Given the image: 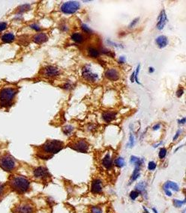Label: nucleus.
<instances>
[{"label": "nucleus", "instance_id": "e433bc0d", "mask_svg": "<svg viewBox=\"0 0 186 213\" xmlns=\"http://www.w3.org/2000/svg\"><path fill=\"white\" fill-rule=\"evenodd\" d=\"M92 213H102V210L99 207H92Z\"/></svg>", "mask_w": 186, "mask_h": 213}, {"label": "nucleus", "instance_id": "58836bf2", "mask_svg": "<svg viewBox=\"0 0 186 213\" xmlns=\"http://www.w3.org/2000/svg\"><path fill=\"white\" fill-rule=\"evenodd\" d=\"M138 20H139V18H136V19H135V20H133V21H132V23L130 24V26H129V28H133V27H134V26H135V25H136V24H137V23Z\"/></svg>", "mask_w": 186, "mask_h": 213}, {"label": "nucleus", "instance_id": "c85d7f7f", "mask_svg": "<svg viewBox=\"0 0 186 213\" xmlns=\"http://www.w3.org/2000/svg\"><path fill=\"white\" fill-rule=\"evenodd\" d=\"M73 127L71 126H66L63 129V132L65 135H70L72 132H73Z\"/></svg>", "mask_w": 186, "mask_h": 213}, {"label": "nucleus", "instance_id": "a878e982", "mask_svg": "<svg viewBox=\"0 0 186 213\" xmlns=\"http://www.w3.org/2000/svg\"><path fill=\"white\" fill-rule=\"evenodd\" d=\"M30 8H31V6H30L29 5H21V6L19 8V9H18V12L24 13V12H25V11H29V10L30 9Z\"/></svg>", "mask_w": 186, "mask_h": 213}, {"label": "nucleus", "instance_id": "ddd939ff", "mask_svg": "<svg viewBox=\"0 0 186 213\" xmlns=\"http://www.w3.org/2000/svg\"><path fill=\"white\" fill-rule=\"evenodd\" d=\"M116 112H112V111H107L102 114V119L107 123H110L116 118Z\"/></svg>", "mask_w": 186, "mask_h": 213}, {"label": "nucleus", "instance_id": "f3484780", "mask_svg": "<svg viewBox=\"0 0 186 213\" xmlns=\"http://www.w3.org/2000/svg\"><path fill=\"white\" fill-rule=\"evenodd\" d=\"M102 165L107 169H110L113 166V160L111 159V156L110 153L106 154V156L102 159Z\"/></svg>", "mask_w": 186, "mask_h": 213}, {"label": "nucleus", "instance_id": "39448f33", "mask_svg": "<svg viewBox=\"0 0 186 213\" xmlns=\"http://www.w3.org/2000/svg\"><path fill=\"white\" fill-rule=\"evenodd\" d=\"M14 213H34L35 207L29 202H23L14 206L12 209Z\"/></svg>", "mask_w": 186, "mask_h": 213}, {"label": "nucleus", "instance_id": "6e6552de", "mask_svg": "<svg viewBox=\"0 0 186 213\" xmlns=\"http://www.w3.org/2000/svg\"><path fill=\"white\" fill-rule=\"evenodd\" d=\"M83 76L86 80H88V81L89 82H95L98 81L99 79V75L93 73L89 65H86L83 67Z\"/></svg>", "mask_w": 186, "mask_h": 213}, {"label": "nucleus", "instance_id": "4468645a", "mask_svg": "<svg viewBox=\"0 0 186 213\" xmlns=\"http://www.w3.org/2000/svg\"><path fill=\"white\" fill-rule=\"evenodd\" d=\"M91 190L95 194H99L102 191V182L100 179H95L92 183V187Z\"/></svg>", "mask_w": 186, "mask_h": 213}, {"label": "nucleus", "instance_id": "f8f14e48", "mask_svg": "<svg viewBox=\"0 0 186 213\" xmlns=\"http://www.w3.org/2000/svg\"><path fill=\"white\" fill-rule=\"evenodd\" d=\"M104 76L107 79L111 81H116L119 78V73L117 70L113 68L107 70L104 73Z\"/></svg>", "mask_w": 186, "mask_h": 213}, {"label": "nucleus", "instance_id": "f03ea898", "mask_svg": "<svg viewBox=\"0 0 186 213\" xmlns=\"http://www.w3.org/2000/svg\"><path fill=\"white\" fill-rule=\"evenodd\" d=\"M17 90L11 87L3 88L0 90V104L3 106H9L15 97Z\"/></svg>", "mask_w": 186, "mask_h": 213}, {"label": "nucleus", "instance_id": "49530a36", "mask_svg": "<svg viewBox=\"0 0 186 213\" xmlns=\"http://www.w3.org/2000/svg\"><path fill=\"white\" fill-rule=\"evenodd\" d=\"M149 73H153L154 71H155V69L153 68V67H149Z\"/></svg>", "mask_w": 186, "mask_h": 213}, {"label": "nucleus", "instance_id": "c9c22d12", "mask_svg": "<svg viewBox=\"0 0 186 213\" xmlns=\"http://www.w3.org/2000/svg\"><path fill=\"white\" fill-rule=\"evenodd\" d=\"M7 26H8V24L6 23H0V32L3 31V30L6 29Z\"/></svg>", "mask_w": 186, "mask_h": 213}, {"label": "nucleus", "instance_id": "393cba45", "mask_svg": "<svg viewBox=\"0 0 186 213\" xmlns=\"http://www.w3.org/2000/svg\"><path fill=\"white\" fill-rule=\"evenodd\" d=\"M115 165L119 168H122V167L125 166V160L122 157H118L115 160Z\"/></svg>", "mask_w": 186, "mask_h": 213}, {"label": "nucleus", "instance_id": "20e7f679", "mask_svg": "<svg viewBox=\"0 0 186 213\" xmlns=\"http://www.w3.org/2000/svg\"><path fill=\"white\" fill-rule=\"evenodd\" d=\"M63 148V143L60 141H47L42 146V150L47 154H56Z\"/></svg>", "mask_w": 186, "mask_h": 213}, {"label": "nucleus", "instance_id": "79ce46f5", "mask_svg": "<svg viewBox=\"0 0 186 213\" xmlns=\"http://www.w3.org/2000/svg\"><path fill=\"white\" fill-rule=\"evenodd\" d=\"M164 191H165V194L167 195V196H169V197L172 196V193H171V191H170L169 189H167V188H164Z\"/></svg>", "mask_w": 186, "mask_h": 213}, {"label": "nucleus", "instance_id": "412c9836", "mask_svg": "<svg viewBox=\"0 0 186 213\" xmlns=\"http://www.w3.org/2000/svg\"><path fill=\"white\" fill-rule=\"evenodd\" d=\"M71 39L73 41H74V42L76 43H78V44L82 43L83 41V40H84L83 39V36L80 33L78 32H75L74 33V34H72Z\"/></svg>", "mask_w": 186, "mask_h": 213}, {"label": "nucleus", "instance_id": "2eb2a0df", "mask_svg": "<svg viewBox=\"0 0 186 213\" xmlns=\"http://www.w3.org/2000/svg\"><path fill=\"white\" fill-rule=\"evenodd\" d=\"M48 40V37L45 33H39L34 36L33 37V41L38 44H41L45 43Z\"/></svg>", "mask_w": 186, "mask_h": 213}, {"label": "nucleus", "instance_id": "a18cd8bd", "mask_svg": "<svg viewBox=\"0 0 186 213\" xmlns=\"http://www.w3.org/2000/svg\"><path fill=\"white\" fill-rule=\"evenodd\" d=\"M160 127H161V125H160L159 123H157L156 125H155V126H153V130H158V129H160Z\"/></svg>", "mask_w": 186, "mask_h": 213}, {"label": "nucleus", "instance_id": "1a4fd4ad", "mask_svg": "<svg viewBox=\"0 0 186 213\" xmlns=\"http://www.w3.org/2000/svg\"><path fill=\"white\" fill-rule=\"evenodd\" d=\"M42 73L45 77L52 78V77L58 76L60 75V71L57 67H53V66H47L45 68H44Z\"/></svg>", "mask_w": 186, "mask_h": 213}, {"label": "nucleus", "instance_id": "4be33fe9", "mask_svg": "<svg viewBox=\"0 0 186 213\" xmlns=\"http://www.w3.org/2000/svg\"><path fill=\"white\" fill-rule=\"evenodd\" d=\"M130 162L132 164H134L135 165V166H140L143 165V163L144 162V160L143 159H140V158L137 157V156H131V159H130Z\"/></svg>", "mask_w": 186, "mask_h": 213}, {"label": "nucleus", "instance_id": "7ed1b4c3", "mask_svg": "<svg viewBox=\"0 0 186 213\" xmlns=\"http://www.w3.org/2000/svg\"><path fill=\"white\" fill-rule=\"evenodd\" d=\"M17 167L16 161L8 153L4 154L0 158V168L6 172H12Z\"/></svg>", "mask_w": 186, "mask_h": 213}, {"label": "nucleus", "instance_id": "9b49d317", "mask_svg": "<svg viewBox=\"0 0 186 213\" xmlns=\"http://www.w3.org/2000/svg\"><path fill=\"white\" fill-rule=\"evenodd\" d=\"M167 22V17L165 11L164 9L161 11L160 14L158 15V21H157V28L158 30H162L164 28Z\"/></svg>", "mask_w": 186, "mask_h": 213}, {"label": "nucleus", "instance_id": "423d86ee", "mask_svg": "<svg viewBox=\"0 0 186 213\" xmlns=\"http://www.w3.org/2000/svg\"><path fill=\"white\" fill-rule=\"evenodd\" d=\"M80 8V3L75 1H70V2H65L61 7V11L64 14H71L75 13Z\"/></svg>", "mask_w": 186, "mask_h": 213}, {"label": "nucleus", "instance_id": "473e14b6", "mask_svg": "<svg viewBox=\"0 0 186 213\" xmlns=\"http://www.w3.org/2000/svg\"><path fill=\"white\" fill-rule=\"evenodd\" d=\"M81 28H82V30H83V31L86 33H92V29H91V28H89L88 26H86V24H83L81 26Z\"/></svg>", "mask_w": 186, "mask_h": 213}, {"label": "nucleus", "instance_id": "2f4dec72", "mask_svg": "<svg viewBox=\"0 0 186 213\" xmlns=\"http://www.w3.org/2000/svg\"><path fill=\"white\" fill-rule=\"evenodd\" d=\"M140 64H138L136 70H135V82H136L137 84H140L139 82V80H138V78H137V76H138V74H139V72H140Z\"/></svg>", "mask_w": 186, "mask_h": 213}, {"label": "nucleus", "instance_id": "dca6fc26", "mask_svg": "<svg viewBox=\"0 0 186 213\" xmlns=\"http://www.w3.org/2000/svg\"><path fill=\"white\" fill-rule=\"evenodd\" d=\"M155 43H156V44L159 48L162 49L167 46V44H168V39L164 35L158 36L156 38V40H155Z\"/></svg>", "mask_w": 186, "mask_h": 213}, {"label": "nucleus", "instance_id": "0eeeda50", "mask_svg": "<svg viewBox=\"0 0 186 213\" xmlns=\"http://www.w3.org/2000/svg\"><path fill=\"white\" fill-rule=\"evenodd\" d=\"M33 176L35 179H40V180L45 181L50 177V173L48 170L44 167H38L33 171Z\"/></svg>", "mask_w": 186, "mask_h": 213}, {"label": "nucleus", "instance_id": "72a5a7b5", "mask_svg": "<svg viewBox=\"0 0 186 213\" xmlns=\"http://www.w3.org/2000/svg\"><path fill=\"white\" fill-rule=\"evenodd\" d=\"M134 144H135V137H134L133 135H131L129 138V142H128V144L127 145H128V147H132L134 146Z\"/></svg>", "mask_w": 186, "mask_h": 213}, {"label": "nucleus", "instance_id": "bb28decb", "mask_svg": "<svg viewBox=\"0 0 186 213\" xmlns=\"http://www.w3.org/2000/svg\"><path fill=\"white\" fill-rule=\"evenodd\" d=\"M146 188V184L145 182H140L138 185H137L136 186V191H137L138 192H140V191H144Z\"/></svg>", "mask_w": 186, "mask_h": 213}, {"label": "nucleus", "instance_id": "5701e85b", "mask_svg": "<svg viewBox=\"0 0 186 213\" xmlns=\"http://www.w3.org/2000/svg\"><path fill=\"white\" fill-rule=\"evenodd\" d=\"M88 54L92 58H96L99 57V55H100V52L97 49L94 48V47H89L88 49Z\"/></svg>", "mask_w": 186, "mask_h": 213}, {"label": "nucleus", "instance_id": "9d476101", "mask_svg": "<svg viewBox=\"0 0 186 213\" xmlns=\"http://www.w3.org/2000/svg\"><path fill=\"white\" fill-rule=\"evenodd\" d=\"M71 148L75 150L79 151L82 152H86L88 149H89V145L86 143V141L80 140L79 142H75V143L71 146Z\"/></svg>", "mask_w": 186, "mask_h": 213}, {"label": "nucleus", "instance_id": "4c0bfd02", "mask_svg": "<svg viewBox=\"0 0 186 213\" xmlns=\"http://www.w3.org/2000/svg\"><path fill=\"white\" fill-rule=\"evenodd\" d=\"M183 93H184V90H183L182 88H180L176 91V96H178V97H181V96H182Z\"/></svg>", "mask_w": 186, "mask_h": 213}, {"label": "nucleus", "instance_id": "37998d69", "mask_svg": "<svg viewBox=\"0 0 186 213\" xmlns=\"http://www.w3.org/2000/svg\"><path fill=\"white\" fill-rule=\"evenodd\" d=\"M180 134H181V130L177 131L176 133V135H175V136H174V141H176L177 139H178L179 136L180 135Z\"/></svg>", "mask_w": 186, "mask_h": 213}, {"label": "nucleus", "instance_id": "c03bdc74", "mask_svg": "<svg viewBox=\"0 0 186 213\" xmlns=\"http://www.w3.org/2000/svg\"><path fill=\"white\" fill-rule=\"evenodd\" d=\"M185 120H186L185 117H183V118H182V119H181V120H179V121H178V123H179V124H182V125H183V124H185Z\"/></svg>", "mask_w": 186, "mask_h": 213}, {"label": "nucleus", "instance_id": "a211bd4d", "mask_svg": "<svg viewBox=\"0 0 186 213\" xmlns=\"http://www.w3.org/2000/svg\"><path fill=\"white\" fill-rule=\"evenodd\" d=\"M8 189H10L8 184L0 182V201L6 196Z\"/></svg>", "mask_w": 186, "mask_h": 213}, {"label": "nucleus", "instance_id": "f704fd0d", "mask_svg": "<svg viewBox=\"0 0 186 213\" xmlns=\"http://www.w3.org/2000/svg\"><path fill=\"white\" fill-rule=\"evenodd\" d=\"M156 168V164L154 162H149L148 165V169L149 171H154Z\"/></svg>", "mask_w": 186, "mask_h": 213}, {"label": "nucleus", "instance_id": "ea45409f", "mask_svg": "<svg viewBox=\"0 0 186 213\" xmlns=\"http://www.w3.org/2000/svg\"><path fill=\"white\" fill-rule=\"evenodd\" d=\"M30 27H31L32 28H33L34 30H35V31H40V30H41V28H40L37 24H32V25L30 26Z\"/></svg>", "mask_w": 186, "mask_h": 213}, {"label": "nucleus", "instance_id": "de8ad7c7", "mask_svg": "<svg viewBox=\"0 0 186 213\" xmlns=\"http://www.w3.org/2000/svg\"><path fill=\"white\" fill-rule=\"evenodd\" d=\"M152 210H153L154 213H158V211H157V210H156V209H155V208H153V209H152Z\"/></svg>", "mask_w": 186, "mask_h": 213}, {"label": "nucleus", "instance_id": "f257e3e1", "mask_svg": "<svg viewBox=\"0 0 186 213\" xmlns=\"http://www.w3.org/2000/svg\"><path fill=\"white\" fill-rule=\"evenodd\" d=\"M7 184L10 189L18 194H24L30 189V182L29 179L21 175H14L11 177Z\"/></svg>", "mask_w": 186, "mask_h": 213}, {"label": "nucleus", "instance_id": "6ab92c4d", "mask_svg": "<svg viewBox=\"0 0 186 213\" xmlns=\"http://www.w3.org/2000/svg\"><path fill=\"white\" fill-rule=\"evenodd\" d=\"M164 188L167 189H172L174 191H178L179 190V185L176 182H172V181H167L164 185Z\"/></svg>", "mask_w": 186, "mask_h": 213}, {"label": "nucleus", "instance_id": "a19ab883", "mask_svg": "<svg viewBox=\"0 0 186 213\" xmlns=\"http://www.w3.org/2000/svg\"><path fill=\"white\" fill-rule=\"evenodd\" d=\"M125 61H126V58H125V56H121V57H119V62L120 63V64H124Z\"/></svg>", "mask_w": 186, "mask_h": 213}, {"label": "nucleus", "instance_id": "c756f323", "mask_svg": "<svg viewBox=\"0 0 186 213\" xmlns=\"http://www.w3.org/2000/svg\"><path fill=\"white\" fill-rule=\"evenodd\" d=\"M167 155V150L165 148H161L159 151V153H158V156H159V158L161 159H164V157Z\"/></svg>", "mask_w": 186, "mask_h": 213}, {"label": "nucleus", "instance_id": "cd10ccee", "mask_svg": "<svg viewBox=\"0 0 186 213\" xmlns=\"http://www.w3.org/2000/svg\"><path fill=\"white\" fill-rule=\"evenodd\" d=\"M185 204V200L184 201H178V200H174V204L176 207L179 208Z\"/></svg>", "mask_w": 186, "mask_h": 213}, {"label": "nucleus", "instance_id": "b1692460", "mask_svg": "<svg viewBox=\"0 0 186 213\" xmlns=\"http://www.w3.org/2000/svg\"><path fill=\"white\" fill-rule=\"evenodd\" d=\"M140 166H135V170H134V172L132 175V178H131V180L132 181H135L138 177H140Z\"/></svg>", "mask_w": 186, "mask_h": 213}, {"label": "nucleus", "instance_id": "aec40b11", "mask_svg": "<svg viewBox=\"0 0 186 213\" xmlns=\"http://www.w3.org/2000/svg\"><path fill=\"white\" fill-rule=\"evenodd\" d=\"M14 35L12 33H7V34H5L2 37V42L4 43H11L12 41H14Z\"/></svg>", "mask_w": 186, "mask_h": 213}, {"label": "nucleus", "instance_id": "7c9ffc66", "mask_svg": "<svg viewBox=\"0 0 186 213\" xmlns=\"http://www.w3.org/2000/svg\"><path fill=\"white\" fill-rule=\"evenodd\" d=\"M138 196H139V192H138L137 191H133L130 193V198H131L132 200H133V201H135Z\"/></svg>", "mask_w": 186, "mask_h": 213}]
</instances>
